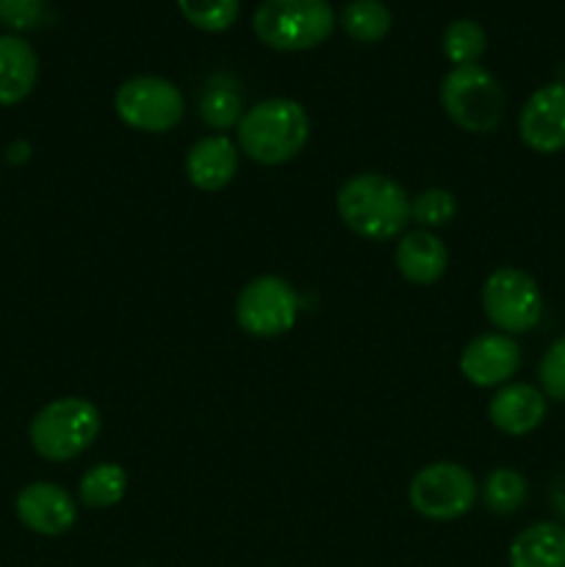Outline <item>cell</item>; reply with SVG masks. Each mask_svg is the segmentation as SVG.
<instances>
[{"label": "cell", "mask_w": 565, "mask_h": 567, "mask_svg": "<svg viewBox=\"0 0 565 567\" xmlns=\"http://www.w3.org/2000/svg\"><path fill=\"white\" fill-rule=\"evenodd\" d=\"M338 216L366 241H391L410 221V197L393 177L380 172L355 175L338 188Z\"/></svg>", "instance_id": "6da1fadb"}, {"label": "cell", "mask_w": 565, "mask_h": 567, "mask_svg": "<svg viewBox=\"0 0 565 567\" xmlns=\"http://www.w3.org/2000/svg\"><path fill=\"white\" fill-rule=\"evenodd\" d=\"M310 136L308 111L288 97H269L244 111L238 147L260 166H280L297 158Z\"/></svg>", "instance_id": "7a4b0ae2"}, {"label": "cell", "mask_w": 565, "mask_h": 567, "mask_svg": "<svg viewBox=\"0 0 565 567\" xmlns=\"http://www.w3.org/2000/svg\"><path fill=\"white\" fill-rule=\"evenodd\" d=\"M336 14L327 0H264L255 9L253 31L266 48L302 53L327 42Z\"/></svg>", "instance_id": "3957f363"}, {"label": "cell", "mask_w": 565, "mask_h": 567, "mask_svg": "<svg viewBox=\"0 0 565 567\" xmlns=\"http://www.w3.org/2000/svg\"><path fill=\"white\" fill-rule=\"evenodd\" d=\"M100 410L81 396H64L44 404L28 426L33 452L48 463L75 460L97 441Z\"/></svg>", "instance_id": "277c9868"}, {"label": "cell", "mask_w": 565, "mask_h": 567, "mask_svg": "<svg viewBox=\"0 0 565 567\" xmlns=\"http://www.w3.org/2000/svg\"><path fill=\"white\" fill-rule=\"evenodd\" d=\"M441 105L449 120L465 133H493L504 120V89L480 64L452 66L441 83Z\"/></svg>", "instance_id": "5b68a950"}, {"label": "cell", "mask_w": 565, "mask_h": 567, "mask_svg": "<svg viewBox=\"0 0 565 567\" xmlns=\"http://www.w3.org/2000/svg\"><path fill=\"white\" fill-rule=\"evenodd\" d=\"M482 310L504 336H521L541 324L543 293L535 277L515 266L491 271L482 286Z\"/></svg>", "instance_id": "8992f818"}, {"label": "cell", "mask_w": 565, "mask_h": 567, "mask_svg": "<svg viewBox=\"0 0 565 567\" xmlns=\"http://www.w3.org/2000/svg\"><path fill=\"white\" fill-rule=\"evenodd\" d=\"M480 487L458 463H430L410 480L408 502L427 520H458L476 504Z\"/></svg>", "instance_id": "52a82bcc"}, {"label": "cell", "mask_w": 565, "mask_h": 567, "mask_svg": "<svg viewBox=\"0 0 565 567\" xmlns=\"http://www.w3.org/2000/svg\"><path fill=\"white\" fill-rule=\"evenodd\" d=\"M116 116L138 133H166L183 120L181 89L158 75L127 78L114 94Z\"/></svg>", "instance_id": "ba28073f"}, {"label": "cell", "mask_w": 565, "mask_h": 567, "mask_svg": "<svg viewBox=\"0 0 565 567\" xmlns=\"http://www.w3.org/2000/svg\"><path fill=\"white\" fill-rule=\"evenodd\" d=\"M299 297L282 277L264 275L249 280L236 299V321L247 336L277 338L294 330Z\"/></svg>", "instance_id": "9c48e42d"}, {"label": "cell", "mask_w": 565, "mask_h": 567, "mask_svg": "<svg viewBox=\"0 0 565 567\" xmlns=\"http://www.w3.org/2000/svg\"><path fill=\"white\" fill-rule=\"evenodd\" d=\"M518 136L532 153L554 155L565 150V83L535 89L518 114Z\"/></svg>", "instance_id": "30bf717a"}, {"label": "cell", "mask_w": 565, "mask_h": 567, "mask_svg": "<svg viewBox=\"0 0 565 567\" xmlns=\"http://www.w3.org/2000/svg\"><path fill=\"white\" fill-rule=\"evenodd\" d=\"M521 369V347L504 332H482L460 352V374L476 388H502Z\"/></svg>", "instance_id": "8fae6325"}, {"label": "cell", "mask_w": 565, "mask_h": 567, "mask_svg": "<svg viewBox=\"0 0 565 567\" xmlns=\"http://www.w3.org/2000/svg\"><path fill=\"white\" fill-rule=\"evenodd\" d=\"M17 518L25 529L42 537H59L75 526L78 507L64 487L53 482H31L17 493Z\"/></svg>", "instance_id": "7c38bea8"}, {"label": "cell", "mask_w": 565, "mask_h": 567, "mask_svg": "<svg viewBox=\"0 0 565 567\" xmlns=\"http://www.w3.org/2000/svg\"><path fill=\"white\" fill-rule=\"evenodd\" d=\"M487 419L504 435L524 437L546 419V396L541 388L526 385V382H507L491 396Z\"/></svg>", "instance_id": "4fadbf2b"}, {"label": "cell", "mask_w": 565, "mask_h": 567, "mask_svg": "<svg viewBox=\"0 0 565 567\" xmlns=\"http://www.w3.org/2000/svg\"><path fill=\"white\" fill-rule=\"evenodd\" d=\"M238 175V144L214 133L192 144L186 153V177L199 192H222Z\"/></svg>", "instance_id": "5bb4252c"}, {"label": "cell", "mask_w": 565, "mask_h": 567, "mask_svg": "<svg viewBox=\"0 0 565 567\" xmlns=\"http://www.w3.org/2000/svg\"><path fill=\"white\" fill-rule=\"evenodd\" d=\"M393 258H397L399 275L408 282H413V286H432V282H438L446 275L449 266L446 247L430 230H415L402 236Z\"/></svg>", "instance_id": "9a60e30c"}, {"label": "cell", "mask_w": 565, "mask_h": 567, "mask_svg": "<svg viewBox=\"0 0 565 567\" xmlns=\"http://www.w3.org/2000/svg\"><path fill=\"white\" fill-rule=\"evenodd\" d=\"M39 78V59L20 37H0V105H17L33 92Z\"/></svg>", "instance_id": "2e32d148"}, {"label": "cell", "mask_w": 565, "mask_h": 567, "mask_svg": "<svg viewBox=\"0 0 565 567\" xmlns=\"http://www.w3.org/2000/svg\"><path fill=\"white\" fill-rule=\"evenodd\" d=\"M510 567H565V526L541 520L510 543Z\"/></svg>", "instance_id": "e0dca14e"}, {"label": "cell", "mask_w": 565, "mask_h": 567, "mask_svg": "<svg viewBox=\"0 0 565 567\" xmlns=\"http://www.w3.org/2000/svg\"><path fill=\"white\" fill-rule=\"evenodd\" d=\"M199 116L214 131H230L238 127L244 116V97L238 81L227 72H216L208 78L199 97Z\"/></svg>", "instance_id": "ac0fdd59"}, {"label": "cell", "mask_w": 565, "mask_h": 567, "mask_svg": "<svg viewBox=\"0 0 565 567\" xmlns=\"http://www.w3.org/2000/svg\"><path fill=\"white\" fill-rule=\"evenodd\" d=\"M127 493V471L116 463H100L92 465L86 474L81 476L78 485V498L83 507L89 509H109L125 498Z\"/></svg>", "instance_id": "d6986e66"}, {"label": "cell", "mask_w": 565, "mask_h": 567, "mask_svg": "<svg viewBox=\"0 0 565 567\" xmlns=\"http://www.w3.org/2000/svg\"><path fill=\"white\" fill-rule=\"evenodd\" d=\"M391 11L382 0H349L341 9V28L355 42H380L391 31Z\"/></svg>", "instance_id": "ffe728a7"}, {"label": "cell", "mask_w": 565, "mask_h": 567, "mask_svg": "<svg viewBox=\"0 0 565 567\" xmlns=\"http://www.w3.org/2000/svg\"><path fill=\"white\" fill-rule=\"evenodd\" d=\"M530 498V482L515 468H496L482 485V502L493 515H515Z\"/></svg>", "instance_id": "44dd1931"}, {"label": "cell", "mask_w": 565, "mask_h": 567, "mask_svg": "<svg viewBox=\"0 0 565 567\" xmlns=\"http://www.w3.org/2000/svg\"><path fill=\"white\" fill-rule=\"evenodd\" d=\"M441 48H443V55H446L454 66L476 64L487 48V33L480 22L454 20L449 22L446 31H443Z\"/></svg>", "instance_id": "7402d4cb"}, {"label": "cell", "mask_w": 565, "mask_h": 567, "mask_svg": "<svg viewBox=\"0 0 565 567\" xmlns=\"http://www.w3.org/2000/svg\"><path fill=\"white\" fill-rule=\"evenodd\" d=\"M177 9L197 31L222 33L238 20L242 0H177Z\"/></svg>", "instance_id": "603a6c76"}, {"label": "cell", "mask_w": 565, "mask_h": 567, "mask_svg": "<svg viewBox=\"0 0 565 567\" xmlns=\"http://www.w3.org/2000/svg\"><path fill=\"white\" fill-rule=\"evenodd\" d=\"M454 214H458V199L446 188H427L415 194V199H410V219L419 221L424 230L449 225Z\"/></svg>", "instance_id": "cb8c5ba5"}, {"label": "cell", "mask_w": 565, "mask_h": 567, "mask_svg": "<svg viewBox=\"0 0 565 567\" xmlns=\"http://www.w3.org/2000/svg\"><path fill=\"white\" fill-rule=\"evenodd\" d=\"M537 377H541L543 396L554 399V402H565V336H559L543 352Z\"/></svg>", "instance_id": "d4e9b609"}, {"label": "cell", "mask_w": 565, "mask_h": 567, "mask_svg": "<svg viewBox=\"0 0 565 567\" xmlns=\"http://www.w3.org/2000/svg\"><path fill=\"white\" fill-rule=\"evenodd\" d=\"M44 17V0H0V25L33 31Z\"/></svg>", "instance_id": "484cf974"}, {"label": "cell", "mask_w": 565, "mask_h": 567, "mask_svg": "<svg viewBox=\"0 0 565 567\" xmlns=\"http://www.w3.org/2000/svg\"><path fill=\"white\" fill-rule=\"evenodd\" d=\"M548 504H552V509L565 524V468L559 471V474L552 480V485H548Z\"/></svg>", "instance_id": "4316f807"}]
</instances>
